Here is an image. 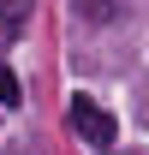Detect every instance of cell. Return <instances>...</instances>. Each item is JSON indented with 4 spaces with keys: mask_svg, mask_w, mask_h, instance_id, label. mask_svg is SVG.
<instances>
[{
    "mask_svg": "<svg viewBox=\"0 0 149 155\" xmlns=\"http://www.w3.org/2000/svg\"><path fill=\"white\" fill-rule=\"evenodd\" d=\"M24 101V90H18V72L12 66H0V107H18Z\"/></svg>",
    "mask_w": 149,
    "mask_h": 155,
    "instance_id": "4",
    "label": "cell"
},
{
    "mask_svg": "<svg viewBox=\"0 0 149 155\" xmlns=\"http://www.w3.org/2000/svg\"><path fill=\"white\" fill-rule=\"evenodd\" d=\"M108 155H119V149H108ZM125 155H143V149H125Z\"/></svg>",
    "mask_w": 149,
    "mask_h": 155,
    "instance_id": "5",
    "label": "cell"
},
{
    "mask_svg": "<svg viewBox=\"0 0 149 155\" xmlns=\"http://www.w3.org/2000/svg\"><path fill=\"white\" fill-rule=\"evenodd\" d=\"M66 119H72V131L84 137L90 149H113V143H119V119H113V114H108L95 96H72Z\"/></svg>",
    "mask_w": 149,
    "mask_h": 155,
    "instance_id": "1",
    "label": "cell"
},
{
    "mask_svg": "<svg viewBox=\"0 0 149 155\" xmlns=\"http://www.w3.org/2000/svg\"><path fill=\"white\" fill-rule=\"evenodd\" d=\"M72 12H78L84 24H108V18H113V0H72Z\"/></svg>",
    "mask_w": 149,
    "mask_h": 155,
    "instance_id": "3",
    "label": "cell"
},
{
    "mask_svg": "<svg viewBox=\"0 0 149 155\" xmlns=\"http://www.w3.org/2000/svg\"><path fill=\"white\" fill-rule=\"evenodd\" d=\"M24 24H30V0H0V48H6V42H18Z\"/></svg>",
    "mask_w": 149,
    "mask_h": 155,
    "instance_id": "2",
    "label": "cell"
}]
</instances>
